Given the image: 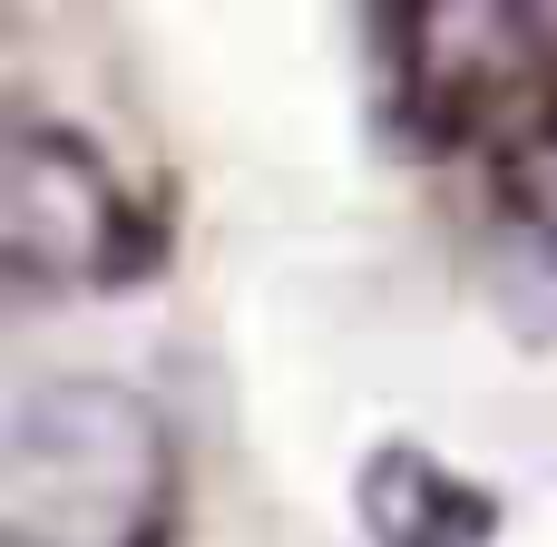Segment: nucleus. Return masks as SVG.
Listing matches in <instances>:
<instances>
[{"mask_svg":"<svg viewBox=\"0 0 557 547\" xmlns=\"http://www.w3.org/2000/svg\"><path fill=\"white\" fill-rule=\"evenodd\" d=\"M166 440L108 382H49L10 411L0 547H157Z\"/></svg>","mask_w":557,"mask_h":547,"instance_id":"obj_1","label":"nucleus"},{"mask_svg":"<svg viewBox=\"0 0 557 547\" xmlns=\"http://www.w3.org/2000/svg\"><path fill=\"white\" fill-rule=\"evenodd\" d=\"M392 59H401V98L411 117H441V127H470L490 117L499 98H519L539 69L557 59V20L548 10H401L392 20Z\"/></svg>","mask_w":557,"mask_h":547,"instance_id":"obj_3","label":"nucleus"},{"mask_svg":"<svg viewBox=\"0 0 557 547\" xmlns=\"http://www.w3.org/2000/svg\"><path fill=\"white\" fill-rule=\"evenodd\" d=\"M509 206L529 215V235L557 245V117H539V127L509 147Z\"/></svg>","mask_w":557,"mask_h":547,"instance_id":"obj_5","label":"nucleus"},{"mask_svg":"<svg viewBox=\"0 0 557 547\" xmlns=\"http://www.w3.org/2000/svg\"><path fill=\"white\" fill-rule=\"evenodd\" d=\"M490 489L450 480L431 450H382L362 470V538L372 547H490Z\"/></svg>","mask_w":557,"mask_h":547,"instance_id":"obj_4","label":"nucleus"},{"mask_svg":"<svg viewBox=\"0 0 557 547\" xmlns=\"http://www.w3.org/2000/svg\"><path fill=\"white\" fill-rule=\"evenodd\" d=\"M0 254L20 284H117L147 254V225L78 137L20 127L0 157Z\"/></svg>","mask_w":557,"mask_h":547,"instance_id":"obj_2","label":"nucleus"}]
</instances>
